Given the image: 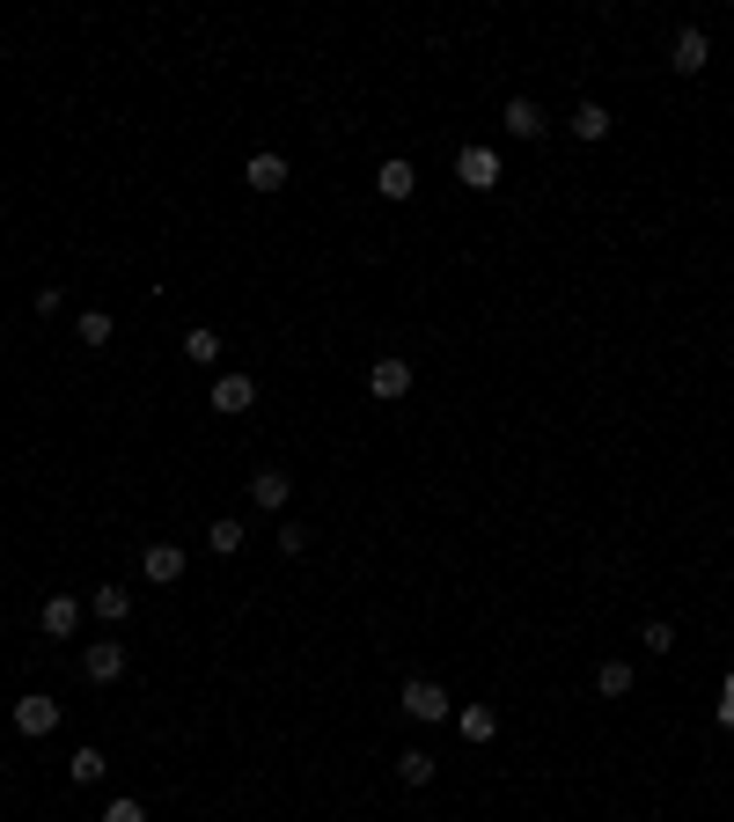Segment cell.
Segmentation results:
<instances>
[{
	"label": "cell",
	"instance_id": "obj_3",
	"mask_svg": "<svg viewBox=\"0 0 734 822\" xmlns=\"http://www.w3.org/2000/svg\"><path fill=\"white\" fill-rule=\"evenodd\" d=\"M500 155H492V147H463V155H456V184H463V192H492V184H500Z\"/></svg>",
	"mask_w": 734,
	"mask_h": 822
},
{
	"label": "cell",
	"instance_id": "obj_18",
	"mask_svg": "<svg viewBox=\"0 0 734 822\" xmlns=\"http://www.w3.org/2000/svg\"><path fill=\"white\" fill-rule=\"evenodd\" d=\"M103 772H111L103 750H73V786H103Z\"/></svg>",
	"mask_w": 734,
	"mask_h": 822
},
{
	"label": "cell",
	"instance_id": "obj_27",
	"mask_svg": "<svg viewBox=\"0 0 734 822\" xmlns=\"http://www.w3.org/2000/svg\"><path fill=\"white\" fill-rule=\"evenodd\" d=\"M720 727H734V676H727V690H720Z\"/></svg>",
	"mask_w": 734,
	"mask_h": 822
},
{
	"label": "cell",
	"instance_id": "obj_1",
	"mask_svg": "<svg viewBox=\"0 0 734 822\" xmlns=\"http://www.w3.org/2000/svg\"><path fill=\"white\" fill-rule=\"evenodd\" d=\"M404 389H412V361H404V353H382V361H367V397L397 404Z\"/></svg>",
	"mask_w": 734,
	"mask_h": 822
},
{
	"label": "cell",
	"instance_id": "obj_15",
	"mask_svg": "<svg viewBox=\"0 0 734 822\" xmlns=\"http://www.w3.org/2000/svg\"><path fill=\"white\" fill-rule=\"evenodd\" d=\"M250 192H279V184H287V162H279V155H250Z\"/></svg>",
	"mask_w": 734,
	"mask_h": 822
},
{
	"label": "cell",
	"instance_id": "obj_26",
	"mask_svg": "<svg viewBox=\"0 0 734 822\" xmlns=\"http://www.w3.org/2000/svg\"><path fill=\"white\" fill-rule=\"evenodd\" d=\"M30 301H37V316H59V301H67V287H37V294H30Z\"/></svg>",
	"mask_w": 734,
	"mask_h": 822
},
{
	"label": "cell",
	"instance_id": "obj_21",
	"mask_svg": "<svg viewBox=\"0 0 734 822\" xmlns=\"http://www.w3.org/2000/svg\"><path fill=\"white\" fill-rule=\"evenodd\" d=\"M397 778H404V786H426V778H434V756H426V750H404V756H397Z\"/></svg>",
	"mask_w": 734,
	"mask_h": 822
},
{
	"label": "cell",
	"instance_id": "obj_6",
	"mask_svg": "<svg viewBox=\"0 0 734 822\" xmlns=\"http://www.w3.org/2000/svg\"><path fill=\"white\" fill-rule=\"evenodd\" d=\"M375 192H382V198H412L418 192V170L404 162V155H390V162L375 170Z\"/></svg>",
	"mask_w": 734,
	"mask_h": 822
},
{
	"label": "cell",
	"instance_id": "obj_24",
	"mask_svg": "<svg viewBox=\"0 0 734 822\" xmlns=\"http://www.w3.org/2000/svg\"><path fill=\"white\" fill-rule=\"evenodd\" d=\"M103 822H147V808L125 794V800H111V808H103Z\"/></svg>",
	"mask_w": 734,
	"mask_h": 822
},
{
	"label": "cell",
	"instance_id": "obj_14",
	"mask_svg": "<svg viewBox=\"0 0 734 822\" xmlns=\"http://www.w3.org/2000/svg\"><path fill=\"white\" fill-rule=\"evenodd\" d=\"M456 727H463V742H492V734H500V712H492V705H463Z\"/></svg>",
	"mask_w": 734,
	"mask_h": 822
},
{
	"label": "cell",
	"instance_id": "obj_5",
	"mask_svg": "<svg viewBox=\"0 0 734 822\" xmlns=\"http://www.w3.org/2000/svg\"><path fill=\"white\" fill-rule=\"evenodd\" d=\"M51 727H59V698H45V690H37V698H23V705H15V734L45 742Z\"/></svg>",
	"mask_w": 734,
	"mask_h": 822
},
{
	"label": "cell",
	"instance_id": "obj_11",
	"mask_svg": "<svg viewBox=\"0 0 734 822\" xmlns=\"http://www.w3.org/2000/svg\"><path fill=\"white\" fill-rule=\"evenodd\" d=\"M257 404V383H250V375H220L214 383V411H250Z\"/></svg>",
	"mask_w": 734,
	"mask_h": 822
},
{
	"label": "cell",
	"instance_id": "obj_16",
	"mask_svg": "<svg viewBox=\"0 0 734 822\" xmlns=\"http://www.w3.org/2000/svg\"><path fill=\"white\" fill-rule=\"evenodd\" d=\"M573 133H581V140H610V111H603V103H581V111H573Z\"/></svg>",
	"mask_w": 734,
	"mask_h": 822
},
{
	"label": "cell",
	"instance_id": "obj_7",
	"mask_svg": "<svg viewBox=\"0 0 734 822\" xmlns=\"http://www.w3.org/2000/svg\"><path fill=\"white\" fill-rule=\"evenodd\" d=\"M140 573L154 587H170V581H184V551H176V544H154V551L140 558Z\"/></svg>",
	"mask_w": 734,
	"mask_h": 822
},
{
	"label": "cell",
	"instance_id": "obj_13",
	"mask_svg": "<svg viewBox=\"0 0 734 822\" xmlns=\"http://www.w3.org/2000/svg\"><path fill=\"white\" fill-rule=\"evenodd\" d=\"M89 609H96L103 625H125V617H133V587H96V595H89Z\"/></svg>",
	"mask_w": 734,
	"mask_h": 822
},
{
	"label": "cell",
	"instance_id": "obj_9",
	"mask_svg": "<svg viewBox=\"0 0 734 822\" xmlns=\"http://www.w3.org/2000/svg\"><path fill=\"white\" fill-rule=\"evenodd\" d=\"M81 669H89L96 683H118V676H125V647H118V639H103V647L81 653Z\"/></svg>",
	"mask_w": 734,
	"mask_h": 822
},
{
	"label": "cell",
	"instance_id": "obj_20",
	"mask_svg": "<svg viewBox=\"0 0 734 822\" xmlns=\"http://www.w3.org/2000/svg\"><path fill=\"white\" fill-rule=\"evenodd\" d=\"M73 331H81V345H111V331H118V323H111L103 309H81V323H73Z\"/></svg>",
	"mask_w": 734,
	"mask_h": 822
},
{
	"label": "cell",
	"instance_id": "obj_25",
	"mask_svg": "<svg viewBox=\"0 0 734 822\" xmlns=\"http://www.w3.org/2000/svg\"><path fill=\"white\" fill-rule=\"evenodd\" d=\"M279 551L301 558V551H309V529H301V522H287V529H279Z\"/></svg>",
	"mask_w": 734,
	"mask_h": 822
},
{
	"label": "cell",
	"instance_id": "obj_22",
	"mask_svg": "<svg viewBox=\"0 0 734 822\" xmlns=\"http://www.w3.org/2000/svg\"><path fill=\"white\" fill-rule=\"evenodd\" d=\"M206 544H214L220 558H228V551H243V522H228V514H220L214 529H206Z\"/></svg>",
	"mask_w": 734,
	"mask_h": 822
},
{
	"label": "cell",
	"instance_id": "obj_10",
	"mask_svg": "<svg viewBox=\"0 0 734 822\" xmlns=\"http://www.w3.org/2000/svg\"><path fill=\"white\" fill-rule=\"evenodd\" d=\"M37 625H45L51 639H73V625H81V603H73V595H51V603L37 609Z\"/></svg>",
	"mask_w": 734,
	"mask_h": 822
},
{
	"label": "cell",
	"instance_id": "obj_12",
	"mask_svg": "<svg viewBox=\"0 0 734 822\" xmlns=\"http://www.w3.org/2000/svg\"><path fill=\"white\" fill-rule=\"evenodd\" d=\"M287 492H294V484H287V470H257V478H250V500H257L265 514H279V507H287Z\"/></svg>",
	"mask_w": 734,
	"mask_h": 822
},
{
	"label": "cell",
	"instance_id": "obj_2",
	"mask_svg": "<svg viewBox=\"0 0 734 822\" xmlns=\"http://www.w3.org/2000/svg\"><path fill=\"white\" fill-rule=\"evenodd\" d=\"M397 705H404L412 720H426V727L456 712V705H448V690H440V683H426V676H412V683H404V690H397Z\"/></svg>",
	"mask_w": 734,
	"mask_h": 822
},
{
	"label": "cell",
	"instance_id": "obj_17",
	"mask_svg": "<svg viewBox=\"0 0 734 822\" xmlns=\"http://www.w3.org/2000/svg\"><path fill=\"white\" fill-rule=\"evenodd\" d=\"M595 690H603V698H624V690H632V661H603V669H595Z\"/></svg>",
	"mask_w": 734,
	"mask_h": 822
},
{
	"label": "cell",
	"instance_id": "obj_23",
	"mask_svg": "<svg viewBox=\"0 0 734 822\" xmlns=\"http://www.w3.org/2000/svg\"><path fill=\"white\" fill-rule=\"evenodd\" d=\"M639 647H646V653H668V647H676V631H668V625H661V617H654V625L639 631Z\"/></svg>",
	"mask_w": 734,
	"mask_h": 822
},
{
	"label": "cell",
	"instance_id": "obj_4",
	"mask_svg": "<svg viewBox=\"0 0 734 822\" xmlns=\"http://www.w3.org/2000/svg\"><path fill=\"white\" fill-rule=\"evenodd\" d=\"M706 59H712V37H706V30H698V23L676 30V45H668V67H676V73H706Z\"/></svg>",
	"mask_w": 734,
	"mask_h": 822
},
{
	"label": "cell",
	"instance_id": "obj_8",
	"mask_svg": "<svg viewBox=\"0 0 734 822\" xmlns=\"http://www.w3.org/2000/svg\"><path fill=\"white\" fill-rule=\"evenodd\" d=\"M500 125H507L514 140H543V111H537V103H529V96H514L507 111H500Z\"/></svg>",
	"mask_w": 734,
	"mask_h": 822
},
{
	"label": "cell",
	"instance_id": "obj_19",
	"mask_svg": "<svg viewBox=\"0 0 734 822\" xmlns=\"http://www.w3.org/2000/svg\"><path fill=\"white\" fill-rule=\"evenodd\" d=\"M184 353H192V367H214V361H220V339L198 323V331H184Z\"/></svg>",
	"mask_w": 734,
	"mask_h": 822
}]
</instances>
